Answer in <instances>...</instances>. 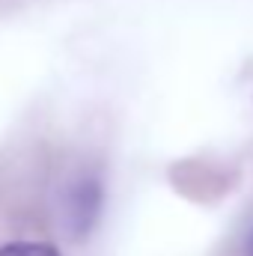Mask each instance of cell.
<instances>
[{
  "label": "cell",
  "instance_id": "obj_1",
  "mask_svg": "<svg viewBox=\"0 0 253 256\" xmlns=\"http://www.w3.org/2000/svg\"><path fill=\"white\" fill-rule=\"evenodd\" d=\"M102 212V188L98 182H80L68 196V220L78 232L90 230Z\"/></svg>",
  "mask_w": 253,
  "mask_h": 256
},
{
  "label": "cell",
  "instance_id": "obj_2",
  "mask_svg": "<svg viewBox=\"0 0 253 256\" xmlns=\"http://www.w3.org/2000/svg\"><path fill=\"white\" fill-rule=\"evenodd\" d=\"M0 256H60L51 244H39V242H12L3 244Z\"/></svg>",
  "mask_w": 253,
  "mask_h": 256
},
{
  "label": "cell",
  "instance_id": "obj_3",
  "mask_svg": "<svg viewBox=\"0 0 253 256\" xmlns=\"http://www.w3.org/2000/svg\"><path fill=\"white\" fill-rule=\"evenodd\" d=\"M248 256H253V232L248 236Z\"/></svg>",
  "mask_w": 253,
  "mask_h": 256
}]
</instances>
